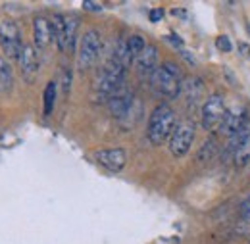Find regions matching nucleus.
<instances>
[{"label": "nucleus", "mask_w": 250, "mask_h": 244, "mask_svg": "<svg viewBox=\"0 0 250 244\" xmlns=\"http://www.w3.org/2000/svg\"><path fill=\"white\" fill-rule=\"evenodd\" d=\"M175 127H177V118H175V112L171 110V106L169 104H158L152 110V114L148 116L146 139L154 146H162L166 141L171 139Z\"/></svg>", "instance_id": "f257e3e1"}, {"label": "nucleus", "mask_w": 250, "mask_h": 244, "mask_svg": "<svg viewBox=\"0 0 250 244\" xmlns=\"http://www.w3.org/2000/svg\"><path fill=\"white\" fill-rule=\"evenodd\" d=\"M150 85H152V89L160 96H164L167 100L177 98L183 92V75H181V69L175 63H171V61L162 63L156 71L150 75Z\"/></svg>", "instance_id": "f03ea898"}, {"label": "nucleus", "mask_w": 250, "mask_h": 244, "mask_svg": "<svg viewBox=\"0 0 250 244\" xmlns=\"http://www.w3.org/2000/svg\"><path fill=\"white\" fill-rule=\"evenodd\" d=\"M125 69L124 65H120L116 60H110L104 63L102 71L98 73L96 77V83H94V91L98 94L100 100L108 102L118 91H122L125 87Z\"/></svg>", "instance_id": "7ed1b4c3"}, {"label": "nucleus", "mask_w": 250, "mask_h": 244, "mask_svg": "<svg viewBox=\"0 0 250 244\" xmlns=\"http://www.w3.org/2000/svg\"><path fill=\"white\" fill-rule=\"evenodd\" d=\"M23 41L20 27L14 20H4L0 23V48L4 52L6 60H20L21 50H23Z\"/></svg>", "instance_id": "20e7f679"}, {"label": "nucleus", "mask_w": 250, "mask_h": 244, "mask_svg": "<svg viewBox=\"0 0 250 244\" xmlns=\"http://www.w3.org/2000/svg\"><path fill=\"white\" fill-rule=\"evenodd\" d=\"M100 48H102V37L96 29H89L81 42H79V52H77V67L79 71H87L91 69L98 56H100Z\"/></svg>", "instance_id": "39448f33"}, {"label": "nucleus", "mask_w": 250, "mask_h": 244, "mask_svg": "<svg viewBox=\"0 0 250 244\" xmlns=\"http://www.w3.org/2000/svg\"><path fill=\"white\" fill-rule=\"evenodd\" d=\"M225 100L221 94H212L202 104V127L206 131H218L225 118Z\"/></svg>", "instance_id": "423d86ee"}, {"label": "nucleus", "mask_w": 250, "mask_h": 244, "mask_svg": "<svg viewBox=\"0 0 250 244\" xmlns=\"http://www.w3.org/2000/svg\"><path fill=\"white\" fill-rule=\"evenodd\" d=\"M194 141V125L188 122L179 123L169 139V152L173 158H183L187 156Z\"/></svg>", "instance_id": "0eeeda50"}, {"label": "nucleus", "mask_w": 250, "mask_h": 244, "mask_svg": "<svg viewBox=\"0 0 250 244\" xmlns=\"http://www.w3.org/2000/svg\"><path fill=\"white\" fill-rule=\"evenodd\" d=\"M247 127H249V114H247V110H243V108H229L225 112V118H223L221 127H219L218 131L221 135H225L227 139H233L237 135L247 133Z\"/></svg>", "instance_id": "6e6552de"}, {"label": "nucleus", "mask_w": 250, "mask_h": 244, "mask_svg": "<svg viewBox=\"0 0 250 244\" xmlns=\"http://www.w3.org/2000/svg\"><path fill=\"white\" fill-rule=\"evenodd\" d=\"M94 160L108 171H122L127 163V154L124 148H104V150H98L94 154Z\"/></svg>", "instance_id": "1a4fd4ad"}, {"label": "nucleus", "mask_w": 250, "mask_h": 244, "mask_svg": "<svg viewBox=\"0 0 250 244\" xmlns=\"http://www.w3.org/2000/svg\"><path fill=\"white\" fill-rule=\"evenodd\" d=\"M20 67H21V75L27 83H33L35 77H37V71H39V54H37V48L35 44L25 42L23 44V50H21V56H20Z\"/></svg>", "instance_id": "9d476101"}, {"label": "nucleus", "mask_w": 250, "mask_h": 244, "mask_svg": "<svg viewBox=\"0 0 250 244\" xmlns=\"http://www.w3.org/2000/svg\"><path fill=\"white\" fill-rule=\"evenodd\" d=\"M133 104H135V96L127 91V87H124L122 91H118L108 100V110H110V114L118 122H122L125 116H127V112L131 110Z\"/></svg>", "instance_id": "9b49d317"}, {"label": "nucleus", "mask_w": 250, "mask_h": 244, "mask_svg": "<svg viewBox=\"0 0 250 244\" xmlns=\"http://www.w3.org/2000/svg\"><path fill=\"white\" fill-rule=\"evenodd\" d=\"M52 39V23L44 16H37L33 20V42L35 48H46Z\"/></svg>", "instance_id": "f8f14e48"}, {"label": "nucleus", "mask_w": 250, "mask_h": 244, "mask_svg": "<svg viewBox=\"0 0 250 244\" xmlns=\"http://www.w3.org/2000/svg\"><path fill=\"white\" fill-rule=\"evenodd\" d=\"M135 67L141 75L150 77L158 69V48L154 44H146V48L137 56L135 60Z\"/></svg>", "instance_id": "ddd939ff"}, {"label": "nucleus", "mask_w": 250, "mask_h": 244, "mask_svg": "<svg viewBox=\"0 0 250 244\" xmlns=\"http://www.w3.org/2000/svg\"><path fill=\"white\" fill-rule=\"evenodd\" d=\"M52 39L58 46L60 52H65L67 50V25H65V16L62 14H54L52 20Z\"/></svg>", "instance_id": "4468645a"}, {"label": "nucleus", "mask_w": 250, "mask_h": 244, "mask_svg": "<svg viewBox=\"0 0 250 244\" xmlns=\"http://www.w3.org/2000/svg\"><path fill=\"white\" fill-rule=\"evenodd\" d=\"M14 87V69L10 61L4 56H0V91H12Z\"/></svg>", "instance_id": "2eb2a0df"}, {"label": "nucleus", "mask_w": 250, "mask_h": 244, "mask_svg": "<svg viewBox=\"0 0 250 244\" xmlns=\"http://www.w3.org/2000/svg\"><path fill=\"white\" fill-rule=\"evenodd\" d=\"M125 42H127V50H129L133 60H137V56L146 48V41H145L143 35H129L125 39Z\"/></svg>", "instance_id": "dca6fc26"}, {"label": "nucleus", "mask_w": 250, "mask_h": 244, "mask_svg": "<svg viewBox=\"0 0 250 244\" xmlns=\"http://www.w3.org/2000/svg\"><path fill=\"white\" fill-rule=\"evenodd\" d=\"M65 25H67V50L65 52H73L75 41H77V27H79L77 16H65Z\"/></svg>", "instance_id": "f3484780"}, {"label": "nucleus", "mask_w": 250, "mask_h": 244, "mask_svg": "<svg viewBox=\"0 0 250 244\" xmlns=\"http://www.w3.org/2000/svg\"><path fill=\"white\" fill-rule=\"evenodd\" d=\"M216 154H218V142H216L214 139H210V141H206V142L202 144V148L198 150L196 162H198V163H208Z\"/></svg>", "instance_id": "a211bd4d"}, {"label": "nucleus", "mask_w": 250, "mask_h": 244, "mask_svg": "<svg viewBox=\"0 0 250 244\" xmlns=\"http://www.w3.org/2000/svg\"><path fill=\"white\" fill-rule=\"evenodd\" d=\"M183 92H185V96H187L188 104H192V102H196L198 96L202 94V83H200L198 79H187V81L183 83Z\"/></svg>", "instance_id": "6ab92c4d"}, {"label": "nucleus", "mask_w": 250, "mask_h": 244, "mask_svg": "<svg viewBox=\"0 0 250 244\" xmlns=\"http://www.w3.org/2000/svg\"><path fill=\"white\" fill-rule=\"evenodd\" d=\"M44 116H50L56 104V81H50L44 89Z\"/></svg>", "instance_id": "aec40b11"}, {"label": "nucleus", "mask_w": 250, "mask_h": 244, "mask_svg": "<svg viewBox=\"0 0 250 244\" xmlns=\"http://www.w3.org/2000/svg\"><path fill=\"white\" fill-rule=\"evenodd\" d=\"M233 160H235L237 165H247V163H250V135H247V139L243 141V144L235 152Z\"/></svg>", "instance_id": "412c9836"}, {"label": "nucleus", "mask_w": 250, "mask_h": 244, "mask_svg": "<svg viewBox=\"0 0 250 244\" xmlns=\"http://www.w3.org/2000/svg\"><path fill=\"white\" fill-rule=\"evenodd\" d=\"M216 46H218V50H221V52H231L233 50L231 39L227 35H219L218 39H216Z\"/></svg>", "instance_id": "4be33fe9"}, {"label": "nucleus", "mask_w": 250, "mask_h": 244, "mask_svg": "<svg viewBox=\"0 0 250 244\" xmlns=\"http://www.w3.org/2000/svg\"><path fill=\"white\" fill-rule=\"evenodd\" d=\"M83 10H87V12H94V14H98V12H102V4H98V2H91V0H87V2H83Z\"/></svg>", "instance_id": "5701e85b"}, {"label": "nucleus", "mask_w": 250, "mask_h": 244, "mask_svg": "<svg viewBox=\"0 0 250 244\" xmlns=\"http://www.w3.org/2000/svg\"><path fill=\"white\" fill-rule=\"evenodd\" d=\"M148 18H150V21H152V23H156V21H160V20L164 18V10H162V8H156V10H150Z\"/></svg>", "instance_id": "b1692460"}, {"label": "nucleus", "mask_w": 250, "mask_h": 244, "mask_svg": "<svg viewBox=\"0 0 250 244\" xmlns=\"http://www.w3.org/2000/svg\"><path fill=\"white\" fill-rule=\"evenodd\" d=\"M241 215H243V217H247V219L250 217V196L243 202V204H241Z\"/></svg>", "instance_id": "393cba45"}, {"label": "nucleus", "mask_w": 250, "mask_h": 244, "mask_svg": "<svg viewBox=\"0 0 250 244\" xmlns=\"http://www.w3.org/2000/svg\"><path fill=\"white\" fill-rule=\"evenodd\" d=\"M69 83H71V75H69V69H67V71H63V85H62L65 94L69 92Z\"/></svg>", "instance_id": "a878e982"}, {"label": "nucleus", "mask_w": 250, "mask_h": 244, "mask_svg": "<svg viewBox=\"0 0 250 244\" xmlns=\"http://www.w3.org/2000/svg\"><path fill=\"white\" fill-rule=\"evenodd\" d=\"M239 50H243V52H245L247 56H250V48H249V46H245V44H241V46H239Z\"/></svg>", "instance_id": "bb28decb"}]
</instances>
